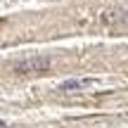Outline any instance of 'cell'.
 <instances>
[{
    "instance_id": "cell-1",
    "label": "cell",
    "mask_w": 128,
    "mask_h": 128,
    "mask_svg": "<svg viewBox=\"0 0 128 128\" xmlns=\"http://www.w3.org/2000/svg\"><path fill=\"white\" fill-rule=\"evenodd\" d=\"M50 64H52V60L48 55H31V57L14 62V71L17 74H40V71H48Z\"/></svg>"
},
{
    "instance_id": "cell-2",
    "label": "cell",
    "mask_w": 128,
    "mask_h": 128,
    "mask_svg": "<svg viewBox=\"0 0 128 128\" xmlns=\"http://www.w3.org/2000/svg\"><path fill=\"white\" fill-rule=\"evenodd\" d=\"M86 83L88 81H64L62 83V86H60V90H78V88H83V86H86Z\"/></svg>"
},
{
    "instance_id": "cell-3",
    "label": "cell",
    "mask_w": 128,
    "mask_h": 128,
    "mask_svg": "<svg viewBox=\"0 0 128 128\" xmlns=\"http://www.w3.org/2000/svg\"><path fill=\"white\" fill-rule=\"evenodd\" d=\"M0 128H5V121H0Z\"/></svg>"
}]
</instances>
